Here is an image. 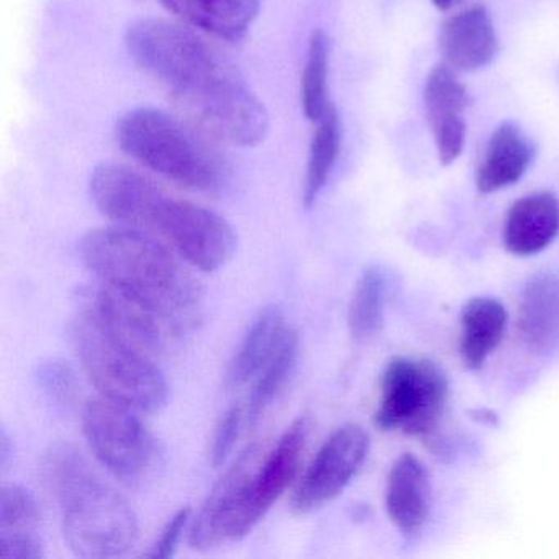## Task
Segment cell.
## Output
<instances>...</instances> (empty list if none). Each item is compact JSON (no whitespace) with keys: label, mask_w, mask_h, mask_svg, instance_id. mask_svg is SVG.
<instances>
[{"label":"cell","mask_w":559,"mask_h":559,"mask_svg":"<svg viewBox=\"0 0 559 559\" xmlns=\"http://www.w3.org/2000/svg\"><path fill=\"white\" fill-rule=\"evenodd\" d=\"M431 507L430 474L418 457L402 454L389 471L385 509L395 528L414 538L421 532Z\"/></svg>","instance_id":"cell-14"},{"label":"cell","mask_w":559,"mask_h":559,"mask_svg":"<svg viewBox=\"0 0 559 559\" xmlns=\"http://www.w3.org/2000/svg\"><path fill=\"white\" fill-rule=\"evenodd\" d=\"M126 45L199 132L237 146L263 142L270 129L266 107L237 67L201 35L171 22L143 19L130 25Z\"/></svg>","instance_id":"cell-1"},{"label":"cell","mask_w":559,"mask_h":559,"mask_svg":"<svg viewBox=\"0 0 559 559\" xmlns=\"http://www.w3.org/2000/svg\"><path fill=\"white\" fill-rule=\"evenodd\" d=\"M297 358H299V336L289 330L276 355L254 379L253 389L245 407L247 427H254L261 415L273 404L274 399L286 388L287 381L296 369Z\"/></svg>","instance_id":"cell-24"},{"label":"cell","mask_w":559,"mask_h":559,"mask_svg":"<svg viewBox=\"0 0 559 559\" xmlns=\"http://www.w3.org/2000/svg\"><path fill=\"white\" fill-rule=\"evenodd\" d=\"M191 525V507H182L181 510L175 513L166 523L163 528L162 535L156 539L155 545L152 546L146 558L153 559H168L175 555L176 548H178L179 539H181L182 533L186 528Z\"/></svg>","instance_id":"cell-29"},{"label":"cell","mask_w":559,"mask_h":559,"mask_svg":"<svg viewBox=\"0 0 559 559\" xmlns=\"http://www.w3.org/2000/svg\"><path fill=\"white\" fill-rule=\"evenodd\" d=\"M80 316L155 359L179 336L162 317L100 281L80 290Z\"/></svg>","instance_id":"cell-11"},{"label":"cell","mask_w":559,"mask_h":559,"mask_svg":"<svg viewBox=\"0 0 559 559\" xmlns=\"http://www.w3.org/2000/svg\"><path fill=\"white\" fill-rule=\"evenodd\" d=\"M91 195L110 221L158 238L205 273L224 267L237 250V234L222 215L175 198L127 166H97L91 176Z\"/></svg>","instance_id":"cell-2"},{"label":"cell","mask_w":559,"mask_h":559,"mask_svg":"<svg viewBox=\"0 0 559 559\" xmlns=\"http://www.w3.org/2000/svg\"><path fill=\"white\" fill-rule=\"evenodd\" d=\"M80 253L97 281L162 317L178 335L198 323L201 284L158 238L122 225L96 228L81 238Z\"/></svg>","instance_id":"cell-3"},{"label":"cell","mask_w":559,"mask_h":559,"mask_svg":"<svg viewBox=\"0 0 559 559\" xmlns=\"http://www.w3.org/2000/svg\"><path fill=\"white\" fill-rule=\"evenodd\" d=\"M40 382L48 397L58 405L73 404L76 397V374L70 365L61 359H51L40 368Z\"/></svg>","instance_id":"cell-27"},{"label":"cell","mask_w":559,"mask_h":559,"mask_svg":"<svg viewBox=\"0 0 559 559\" xmlns=\"http://www.w3.org/2000/svg\"><path fill=\"white\" fill-rule=\"evenodd\" d=\"M369 451V437L355 424L336 428L313 456L297 484L293 509L312 512L338 497L361 469Z\"/></svg>","instance_id":"cell-9"},{"label":"cell","mask_w":559,"mask_h":559,"mask_svg":"<svg viewBox=\"0 0 559 559\" xmlns=\"http://www.w3.org/2000/svg\"><path fill=\"white\" fill-rule=\"evenodd\" d=\"M45 477L60 502L64 542L86 559L123 556L139 542V516L126 497L100 479L71 444H55Z\"/></svg>","instance_id":"cell-4"},{"label":"cell","mask_w":559,"mask_h":559,"mask_svg":"<svg viewBox=\"0 0 559 559\" xmlns=\"http://www.w3.org/2000/svg\"><path fill=\"white\" fill-rule=\"evenodd\" d=\"M520 330L530 346L539 352L559 346V277L543 274L523 293Z\"/></svg>","instance_id":"cell-22"},{"label":"cell","mask_w":559,"mask_h":559,"mask_svg":"<svg viewBox=\"0 0 559 559\" xmlns=\"http://www.w3.org/2000/svg\"><path fill=\"white\" fill-rule=\"evenodd\" d=\"M81 421L94 456L117 479L139 484L152 474L158 450L136 411L100 395L86 402Z\"/></svg>","instance_id":"cell-8"},{"label":"cell","mask_w":559,"mask_h":559,"mask_svg":"<svg viewBox=\"0 0 559 559\" xmlns=\"http://www.w3.org/2000/svg\"><path fill=\"white\" fill-rule=\"evenodd\" d=\"M385 277L381 267L362 271L348 307V326L359 342L372 338L384 320Z\"/></svg>","instance_id":"cell-25"},{"label":"cell","mask_w":559,"mask_h":559,"mask_svg":"<svg viewBox=\"0 0 559 559\" xmlns=\"http://www.w3.org/2000/svg\"><path fill=\"white\" fill-rule=\"evenodd\" d=\"M533 162V145L519 126L503 122L487 143L477 168L476 186L483 194L509 188L522 179Z\"/></svg>","instance_id":"cell-18"},{"label":"cell","mask_w":559,"mask_h":559,"mask_svg":"<svg viewBox=\"0 0 559 559\" xmlns=\"http://www.w3.org/2000/svg\"><path fill=\"white\" fill-rule=\"evenodd\" d=\"M40 509L31 490L19 484L0 493V559H44Z\"/></svg>","instance_id":"cell-17"},{"label":"cell","mask_w":559,"mask_h":559,"mask_svg":"<svg viewBox=\"0 0 559 559\" xmlns=\"http://www.w3.org/2000/svg\"><path fill=\"white\" fill-rule=\"evenodd\" d=\"M559 235V201L551 192H536L510 207L503 245L515 257L542 253Z\"/></svg>","instance_id":"cell-16"},{"label":"cell","mask_w":559,"mask_h":559,"mask_svg":"<svg viewBox=\"0 0 559 559\" xmlns=\"http://www.w3.org/2000/svg\"><path fill=\"white\" fill-rule=\"evenodd\" d=\"M424 103L440 162L444 166L453 165L463 153L466 140L463 114L469 107V94L453 68L443 63L430 71L425 83Z\"/></svg>","instance_id":"cell-12"},{"label":"cell","mask_w":559,"mask_h":559,"mask_svg":"<svg viewBox=\"0 0 559 559\" xmlns=\"http://www.w3.org/2000/svg\"><path fill=\"white\" fill-rule=\"evenodd\" d=\"M440 50L453 70L476 71L492 63L499 40L489 12L476 5L451 17L441 28Z\"/></svg>","instance_id":"cell-15"},{"label":"cell","mask_w":559,"mask_h":559,"mask_svg":"<svg viewBox=\"0 0 559 559\" xmlns=\"http://www.w3.org/2000/svg\"><path fill=\"white\" fill-rule=\"evenodd\" d=\"M340 146H342V123H340L338 110L330 104L325 114L317 120V129L310 143L306 185H304V205L307 209L313 207L319 201L338 158Z\"/></svg>","instance_id":"cell-23"},{"label":"cell","mask_w":559,"mask_h":559,"mask_svg":"<svg viewBox=\"0 0 559 559\" xmlns=\"http://www.w3.org/2000/svg\"><path fill=\"white\" fill-rule=\"evenodd\" d=\"M245 425H247V415L241 405H234L222 415L212 440L211 460L214 466H222L228 460Z\"/></svg>","instance_id":"cell-28"},{"label":"cell","mask_w":559,"mask_h":559,"mask_svg":"<svg viewBox=\"0 0 559 559\" xmlns=\"http://www.w3.org/2000/svg\"><path fill=\"white\" fill-rule=\"evenodd\" d=\"M117 142L130 158L185 188L217 191L227 181V165L204 133L163 110H129L117 123Z\"/></svg>","instance_id":"cell-5"},{"label":"cell","mask_w":559,"mask_h":559,"mask_svg":"<svg viewBox=\"0 0 559 559\" xmlns=\"http://www.w3.org/2000/svg\"><path fill=\"white\" fill-rule=\"evenodd\" d=\"M287 332L289 329L280 307L271 306L261 310L228 366L227 384L230 388H241L254 381L276 355Z\"/></svg>","instance_id":"cell-20"},{"label":"cell","mask_w":559,"mask_h":559,"mask_svg":"<svg viewBox=\"0 0 559 559\" xmlns=\"http://www.w3.org/2000/svg\"><path fill=\"white\" fill-rule=\"evenodd\" d=\"M431 2H433L435 8L440 9V11H448V9L456 4L457 0H431Z\"/></svg>","instance_id":"cell-30"},{"label":"cell","mask_w":559,"mask_h":559,"mask_svg":"<svg viewBox=\"0 0 559 559\" xmlns=\"http://www.w3.org/2000/svg\"><path fill=\"white\" fill-rule=\"evenodd\" d=\"M163 8L199 31L225 40L243 37L260 12V0H159Z\"/></svg>","instance_id":"cell-19"},{"label":"cell","mask_w":559,"mask_h":559,"mask_svg":"<svg viewBox=\"0 0 559 559\" xmlns=\"http://www.w3.org/2000/svg\"><path fill=\"white\" fill-rule=\"evenodd\" d=\"M329 60V38L322 31H316L310 37L309 48H307L302 86H300L304 114L312 122H317L330 106L329 97H326Z\"/></svg>","instance_id":"cell-26"},{"label":"cell","mask_w":559,"mask_h":559,"mask_svg":"<svg viewBox=\"0 0 559 559\" xmlns=\"http://www.w3.org/2000/svg\"><path fill=\"white\" fill-rule=\"evenodd\" d=\"M507 310L492 297H474L461 313L460 352L464 365L480 369L502 342Z\"/></svg>","instance_id":"cell-21"},{"label":"cell","mask_w":559,"mask_h":559,"mask_svg":"<svg viewBox=\"0 0 559 559\" xmlns=\"http://www.w3.org/2000/svg\"><path fill=\"white\" fill-rule=\"evenodd\" d=\"M257 444L240 454L237 463L227 471L212 490L198 516L189 525V545L198 551H209L222 543L230 542L231 523L243 493L245 484L253 473Z\"/></svg>","instance_id":"cell-13"},{"label":"cell","mask_w":559,"mask_h":559,"mask_svg":"<svg viewBox=\"0 0 559 559\" xmlns=\"http://www.w3.org/2000/svg\"><path fill=\"white\" fill-rule=\"evenodd\" d=\"M71 333L84 371L103 397L142 414H155L165 407L169 385L153 356L83 316L76 317Z\"/></svg>","instance_id":"cell-6"},{"label":"cell","mask_w":559,"mask_h":559,"mask_svg":"<svg viewBox=\"0 0 559 559\" xmlns=\"http://www.w3.org/2000/svg\"><path fill=\"white\" fill-rule=\"evenodd\" d=\"M448 379L430 359L397 356L385 366L376 425L384 431L427 437L443 417Z\"/></svg>","instance_id":"cell-7"},{"label":"cell","mask_w":559,"mask_h":559,"mask_svg":"<svg viewBox=\"0 0 559 559\" xmlns=\"http://www.w3.org/2000/svg\"><path fill=\"white\" fill-rule=\"evenodd\" d=\"M307 437L309 420L299 417L287 427L261 466L254 467L231 525V542L247 536L293 483L306 450Z\"/></svg>","instance_id":"cell-10"}]
</instances>
